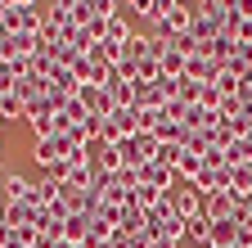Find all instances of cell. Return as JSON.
<instances>
[{"mask_svg":"<svg viewBox=\"0 0 252 248\" xmlns=\"http://www.w3.org/2000/svg\"><path fill=\"white\" fill-rule=\"evenodd\" d=\"M77 100H81L94 117H108V113L117 108V104L108 100V90H104V86H81V95H77Z\"/></svg>","mask_w":252,"mask_h":248,"instance_id":"obj_4","label":"cell"},{"mask_svg":"<svg viewBox=\"0 0 252 248\" xmlns=\"http://www.w3.org/2000/svg\"><path fill=\"white\" fill-rule=\"evenodd\" d=\"M158 68H162V77L176 81V77H185V68H189V54H180L176 45H167L162 54H158Z\"/></svg>","mask_w":252,"mask_h":248,"instance_id":"obj_6","label":"cell"},{"mask_svg":"<svg viewBox=\"0 0 252 248\" xmlns=\"http://www.w3.org/2000/svg\"><path fill=\"white\" fill-rule=\"evenodd\" d=\"M185 235H189V239H194V244H207V235H212V221H207V216L198 212V216H194V221H185Z\"/></svg>","mask_w":252,"mask_h":248,"instance_id":"obj_13","label":"cell"},{"mask_svg":"<svg viewBox=\"0 0 252 248\" xmlns=\"http://www.w3.org/2000/svg\"><path fill=\"white\" fill-rule=\"evenodd\" d=\"M171 208H176L180 221H194V216L203 212V194L189 190V185H185V190H171Z\"/></svg>","mask_w":252,"mask_h":248,"instance_id":"obj_3","label":"cell"},{"mask_svg":"<svg viewBox=\"0 0 252 248\" xmlns=\"http://www.w3.org/2000/svg\"><path fill=\"white\" fill-rule=\"evenodd\" d=\"M0 203H27V199H36V180H27L23 172H5L0 176Z\"/></svg>","mask_w":252,"mask_h":248,"instance_id":"obj_1","label":"cell"},{"mask_svg":"<svg viewBox=\"0 0 252 248\" xmlns=\"http://www.w3.org/2000/svg\"><path fill=\"white\" fill-rule=\"evenodd\" d=\"M0 144H5V136H0Z\"/></svg>","mask_w":252,"mask_h":248,"instance_id":"obj_24","label":"cell"},{"mask_svg":"<svg viewBox=\"0 0 252 248\" xmlns=\"http://www.w3.org/2000/svg\"><path fill=\"white\" fill-rule=\"evenodd\" d=\"M59 190H63V180H54V176H41V180H36V203H41V208L59 203Z\"/></svg>","mask_w":252,"mask_h":248,"instance_id":"obj_10","label":"cell"},{"mask_svg":"<svg viewBox=\"0 0 252 248\" xmlns=\"http://www.w3.org/2000/svg\"><path fill=\"white\" fill-rule=\"evenodd\" d=\"M230 0H198V5H194V14L198 18H207V23H216V27H225V18H230Z\"/></svg>","mask_w":252,"mask_h":248,"instance_id":"obj_7","label":"cell"},{"mask_svg":"<svg viewBox=\"0 0 252 248\" xmlns=\"http://www.w3.org/2000/svg\"><path fill=\"white\" fill-rule=\"evenodd\" d=\"M86 235H90V212H72L68 221H63V239L68 244H86Z\"/></svg>","mask_w":252,"mask_h":248,"instance_id":"obj_8","label":"cell"},{"mask_svg":"<svg viewBox=\"0 0 252 248\" xmlns=\"http://www.w3.org/2000/svg\"><path fill=\"white\" fill-rule=\"evenodd\" d=\"M0 9H14V0H0Z\"/></svg>","mask_w":252,"mask_h":248,"instance_id":"obj_21","label":"cell"},{"mask_svg":"<svg viewBox=\"0 0 252 248\" xmlns=\"http://www.w3.org/2000/svg\"><path fill=\"white\" fill-rule=\"evenodd\" d=\"M32 5H41V0H14V9H32Z\"/></svg>","mask_w":252,"mask_h":248,"instance_id":"obj_20","label":"cell"},{"mask_svg":"<svg viewBox=\"0 0 252 248\" xmlns=\"http://www.w3.org/2000/svg\"><path fill=\"white\" fill-rule=\"evenodd\" d=\"M0 199H5V194H0Z\"/></svg>","mask_w":252,"mask_h":248,"instance_id":"obj_25","label":"cell"},{"mask_svg":"<svg viewBox=\"0 0 252 248\" xmlns=\"http://www.w3.org/2000/svg\"><path fill=\"white\" fill-rule=\"evenodd\" d=\"M234 248H252V221H239V230H234Z\"/></svg>","mask_w":252,"mask_h":248,"instance_id":"obj_16","label":"cell"},{"mask_svg":"<svg viewBox=\"0 0 252 248\" xmlns=\"http://www.w3.org/2000/svg\"><path fill=\"white\" fill-rule=\"evenodd\" d=\"M203 86H207V81L180 77V81H176V100H185V104H198V100H203Z\"/></svg>","mask_w":252,"mask_h":248,"instance_id":"obj_11","label":"cell"},{"mask_svg":"<svg viewBox=\"0 0 252 248\" xmlns=\"http://www.w3.org/2000/svg\"><path fill=\"white\" fill-rule=\"evenodd\" d=\"M140 81H162V68H158V59H140Z\"/></svg>","mask_w":252,"mask_h":248,"instance_id":"obj_15","label":"cell"},{"mask_svg":"<svg viewBox=\"0 0 252 248\" xmlns=\"http://www.w3.org/2000/svg\"><path fill=\"white\" fill-rule=\"evenodd\" d=\"M0 122H5V108H0Z\"/></svg>","mask_w":252,"mask_h":248,"instance_id":"obj_22","label":"cell"},{"mask_svg":"<svg viewBox=\"0 0 252 248\" xmlns=\"http://www.w3.org/2000/svg\"><path fill=\"white\" fill-rule=\"evenodd\" d=\"M203 167H230V158H225V149H207V158H203Z\"/></svg>","mask_w":252,"mask_h":248,"instance_id":"obj_17","label":"cell"},{"mask_svg":"<svg viewBox=\"0 0 252 248\" xmlns=\"http://www.w3.org/2000/svg\"><path fill=\"white\" fill-rule=\"evenodd\" d=\"M77 5H81V0H77Z\"/></svg>","mask_w":252,"mask_h":248,"instance_id":"obj_26","label":"cell"},{"mask_svg":"<svg viewBox=\"0 0 252 248\" xmlns=\"http://www.w3.org/2000/svg\"><path fill=\"white\" fill-rule=\"evenodd\" d=\"M239 41H252V18H243V27H239Z\"/></svg>","mask_w":252,"mask_h":248,"instance_id":"obj_18","label":"cell"},{"mask_svg":"<svg viewBox=\"0 0 252 248\" xmlns=\"http://www.w3.org/2000/svg\"><path fill=\"white\" fill-rule=\"evenodd\" d=\"M108 117L117 122V131H122V136H135V108H113Z\"/></svg>","mask_w":252,"mask_h":248,"instance_id":"obj_14","label":"cell"},{"mask_svg":"<svg viewBox=\"0 0 252 248\" xmlns=\"http://www.w3.org/2000/svg\"><path fill=\"white\" fill-rule=\"evenodd\" d=\"M0 50H5V59H32L36 50H45V41L27 36V32H5L0 36Z\"/></svg>","mask_w":252,"mask_h":248,"instance_id":"obj_2","label":"cell"},{"mask_svg":"<svg viewBox=\"0 0 252 248\" xmlns=\"http://www.w3.org/2000/svg\"><path fill=\"white\" fill-rule=\"evenodd\" d=\"M149 248H180V244H176V239H153Z\"/></svg>","mask_w":252,"mask_h":248,"instance_id":"obj_19","label":"cell"},{"mask_svg":"<svg viewBox=\"0 0 252 248\" xmlns=\"http://www.w3.org/2000/svg\"><path fill=\"white\" fill-rule=\"evenodd\" d=\"M180 158H185V144H176V140H158V149H153V163H162V167H180Z\"/></svg>","mask_w":252,"mask_h":248,"instance_id":"obj_9","label":"cell"},{"mask_svg":"<svg viewBox=\"0 0 252 248\" xmlns=\"http://www.w3.org/2000/svg\"><path fill=\"white\" fill-rule=\"evenodd\" d=\"M158 54H162V45H158L149 32H135L131 41H126V59H135V64L140 59H158Z\"/></svg>","mask_w":252,"mask_h":248,"instance_id":"obj_5","label":"cell"},{"mask_svg":"<svg viewBox=\"0 0 252 248\" xmlns=\"http://www.w3.org/2000/svg\"><path fill=\"white\" fill-rule=\"evenodd\" d=\"M135 36V27L131 23H126V14H113L108 18V41H117V45H126V41H131Z\"/></svg>","mask_w":252,"mask_h":248,"instance_id":"obj_12","label":"cell"},{"mask_svg":"<svg viewBox=\"0 0 252 248\" xmlns=\"http://www.w3.org/2000/svg\"><path fill=\"white\" fill-rule=\"evenodd\" d=\"M0 176H5V163H0Z\"/></svg>","mask_w":252,"mask_h":248,"instance_id":"obj_23","label":"cell"}]
</instances>
